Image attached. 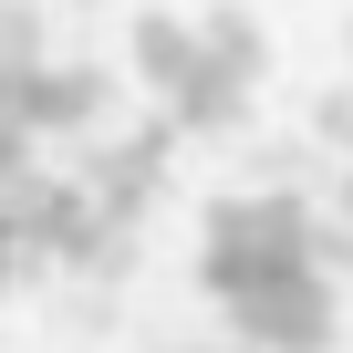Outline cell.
Here are the masks:
<instances>
[{
    "instance_id": "6da1fadb",
    "label": "cell",
    "mask_w": 353,
    "mask_h": 353,
    "mask_svg": "<svg viewBox=\"0 0 353 353\" xmlns=\"http://www.w3.org/2000/svg\"><path fill=\"white\" fill-rule=\"evenodd\" d=\"M208 291L239 322V343H260V353L332 343V270L291 198H239L208 219Z\"/></svg>"
}]
</instances>
